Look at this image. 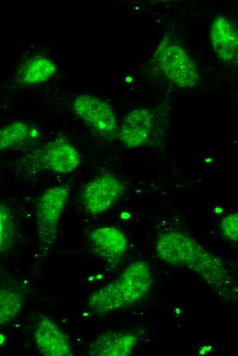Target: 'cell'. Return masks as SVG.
<instances>
[{
    "mask_svg": "<svg viewBox=\"0 0 238 356\" xmlns=\"http://www.w3.org/2000/svg\"><path fill=\"white\" fill-rule=\"evenodd\" d=\"M156 252L165 262L192 270L221 294L231 288L230 277L220 260L185 233L173 230L161 234Z\"/></svg>",
    "mask_w": 238,
    "mask_h": 356,
    "instance_id": "obj_1",
    "label": "cell"
},
{
    "mask_svg": "<svg viewBox=\"0 0 238 356\" xmlns=\"http://www.w3.org/2000/svg\"><path fill=\"white\" fill-rule=\"evenodd\" d=\"M152 284L148 264L133 262L115 280L93 292L87 301L88 307L98 315L127 307L142 298Z\"/></svg>",
    "mask_w": 238,
    "mask_h": 356,
    "instance_id": "obj_2",
    "label": "cell"
},
{
    "mask_svg": "<svg viewBox=\"0 0 238 356\" xmlns=\"http://www.w3.org/2000/svg\"><path fill=\"white\" fill-rule=\"evenodd\" d=\"M70 189L57 186L45 190L36 205V218L40 242L51 246L56 240L59 222L69 196Z\"/></svg>",
    "mask_w": 238,
    "mask_h": 356,
    "instance_id": "obj_3",
    "label": "cell"
},
{
    "mask_svg": "<svg viewBox=\"0 0 238 356\" xmlns=\"http://www.w3.org/2000/svg\"><path fill=\"white\" fill-rule=\"evenodd\" d=\"M155 57L166 75L177 85L191 87L198 81L196 66L179 45L163 40L159 44Z\"/></svg>",
    "mask_w": 238,
    "mask_h": 356,
    "instance_id": "obj_4",
    "label": "cell"
},
{
    "mask_svg": "<svg viewBox=\"0 0 238 356\" xmlns=\"http://www.w3.org/2000/svg\"><path fill=\"white\" fill-rule=\"evenodd\" d=\"M124 190L122 183L110 174L100 175L82 188L81 203L90 214H98L111 207Z\"/></svg>",
    "mask_w": 238,
    "mask_h": 356,
    "instance_id": "obj_5",
    "label": "cell"
},
{
    "mask_svg": "<svg viewBox=\"0 0 238 356\" xmlns=\"http://www.w3.org/2000/svg\"><path fill=\"white\" fill-rule=\"evenodd\" d=\"M75 113L98 134L104 136L114 134L116 116L111 105L104 100L91 95L78 97L73 104Z\"/></svg>",
    "mask_w": 238,
    "mask_h": 356,
    "instance_id": "obj_6",
    "label": "cell"
},
{
    "mask_svg": "<svg viewBox=\"0 0 238 356\" xmlns=\"http://www.w3.org/2000/svg\"><path fill=\"white\" fill-rule=\"evenodd\" d=\"M38 168L57 173H68L81 162L77 150L68 140L55 139L45 144L36 156Z\"/></svg>",
    "mask_w": 238,
    "mask_h": 356,
    "instance_id": "obj_7",
    "label": "cell"
},
{
    "mask_svg": "<svg viewBox=\"0 0 238 356\" xmlns=\"http://www.w3.org/2000/svg\"><path fill=\"white\" fill-rule=\"evenodd\" d=\"M34 337L39 351L45 356H68L72 353L68 335L47 316L38 318Z\"/></svg>",
    "mask_w": 238,
    "mask_h": 356,
    "instance_id": "obj_8",
    "label": "cell"
},
{
    "mask_svg": "<svg viewBox=\"0 0 238 356\" xmlns=\"http://www.w3.org/2000/svg\"><path fill=\"white\" fill-rule=\"evenodd\" d=\"M153 125L154 116L150 110H134L124 118L118 131L119 140L126 148L139 147L149 138Z\"/></svg>",
    "mask_w": 238,
    "mask_h": 356,
    "instance_id": "obj_9",
    "label": "cell"
},
{
    "mask_svg": "<svg viewBox=\"0 0 238 356\" xmlns=\"http://www.w3.org/2000/svg\"><path fill=\"white\" fill-rule=\"evenodd\" d=\"M213 49L223 61L238 65V25L224 16L216 17L210 30Z\"/></svg>",
    "mask_w": 238,
    "mask_h": 356,
    "instance_id": "obj_10",
    "label": "cell"
},
{
    "mask_svg": "<svg viewBox=\"0 0 238 356\" xmlns=\"http://www.w3.org/2000/svg\"><path fill=\"white\" fill-rule=\"evenodd\" d=\"M93 251L101 257L114 261L120 259L128 249V241L122 231L112 226L95 229L88 236Z\"/></svg>",
    "mask_w": 238,
    "mask_h": 356,
    "instance_id": "obj_11",
    "label": "cell"
},
{
    "mask_svg": "<svg viewBox=\"0 0 238 356\" xmlns=\"http://www.w3.org/2000/svg\"><path fill=\"white\" fill-rule=\"evenodd\" d=\"M138 337L129 332L108 331L100 334L90 345L92 356H127L131 353Z\"/></svg>",
    "mask_w": 238,
    "mask_h": 356,
    "instance_id": "obj_12",
    "label": "cell"
},
{
    "mask_svg": "<svg viewBox=\"0 0 238 356\" xmlns=\"http://www.w3.org/2000/svg\"><path fill=\"white\" fill-rule=\"evenodd\" d=\"M56 71L55 64L50 59L36 56L27 60L20 68L18 79L25 85H33L47 81Z\"/></svg>",
    "mask_w": 238,
    "mask_h": 356,
    "instance_id": "obj_13",
    "label": "cell"
},
{
    "mask_svg": "<svg viewBox=\"0 0 238 356\" xmlns=\"http://www.w3.org/2000/svg\"><path fill=\"white\" fill-rule=\"evenodd\" d=\"M23 303L22 294L11 287L0 290V324L4 325L19 314Z\"/></svg>",
    "mask_w": 238,
    "mask_h": 356,
    "instance_id": "obj_14",
    "label": "cell"
},
{
    "mask_svg": "<svg viewBox=\"0 0 238 356\" xmlns=\"http://www.w3.org/2000/svg\"><path fill=\"white\" fill-rule=\"evenodd\" d=\"M33 131L25 123H12L0 131V149H5L18 144L33 136Z\"/></svg>",
    "mask_w": 238,
    "mask_h": 356,
    "instance_id": "obj_15",
    "label": "cell"
},
{
    "mask_svg": "<svg viewBox=\"0 0 238 356\" xmlns=\"http://www.w3.org/2000/svg\"><path fill=\"white\" fill-rule=\"evenodd\" d=\"M16 238V227L9 208L2 203L0 206V250L5 253L12 246Z\"/></svg>",
    "mask_w": 238,
    "mask_h": 356,
    "instance_id": "obj_16",
    "label": "cell"
},
{
    "mask_svg": "<svg viewBox=\"0 0 238 356\" xmlns=\"http://www.w3.org/2000/svg\"><path fill=\"white\" fill-rule=\"evenodd\" d=\"M222 235L230 240H238V213L227 216L221 222Z\"/></svg>",
    "mask_w": 238,
    "mask_h": 356,
    "instance_id": "obj_17",
    "label": "cell"
},
{
    "mask_svg": "<svg viewBox=\"0 0 238 356\" xmlns=\"http://www.w3.org/2000/svg\"><path fill=\"white\" fill-rule=\"evenodd\" d=\"M3 341H4V337L2 335V334H1V345H2V344L3 343Z\"/></svg>",
    "mask_w": 238,
    "mask_h": 356,
    "instance_id": "obj_18",
    "label": "cell"
}]
</instances>
